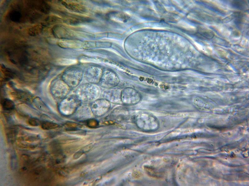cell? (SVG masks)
Returning <instances> with one entry per match:
<instances>
[{
    "instance_id": "6da1fadb",
    "label": "cell",
    "mask_w": 249,
    "mask_h": 186,
    "mask_svg": "<svg viewBox=\"0 0 249 186\" xmlns=\"http://www.w3.org/2000/svg\"><path fill=\"white\" fill-rule=\"evenodd\" d=\"M58 126L57 124L52 122L46 121L42 123L41 127L44 130H49L54 129Z\"/></svg>"
},
{
    "instance_id": "7a4b0ae2",
    "label": "cell",
    "mask_w": 249,
    "mask_h": 186,
    "mask_svg": "<svg viewBox=\"0 0 249 186\" xmlns=\"http://www.w3.org/2000/svg\"><path fill=\"white\" fill-rule=\"evenodd\" d=\"M76 61L66 59H59L56 61L58 64L61 65H72L76 63Z\"/></svg>"
},
{
    "instance_id": "3957f363",
    "label": "cell",
    "mask_w": 249,
    "mask_h": 186,
    "mask_svg": "<svg viewBox=\"0 0 249 186\" xmlns=\"http://www.w3.org/2000/svg\"><path fill=\"white\" fill-rule=\"evenodd\" d=\"M2 105L3 108L6 110H11L14 107V104L12 101L8 99L3 100Z\"/></svg>"
},
{
    "instance_id": "277c9868",
    "label": "cell",
    "mask_w": 249,
    "mask_h": 186,
    "mask_svg": "<svg viewBox=\"0 0 249 186\" xmlns=\"http://www.w3.org/2000/svg\"><path fill=\"white\" fill-rule=\"evenodd\" d=\"M39 121L34 118H31L29 120L30 125L32 126H38L39 125Z\"/></svg>"
}]
</instances>
